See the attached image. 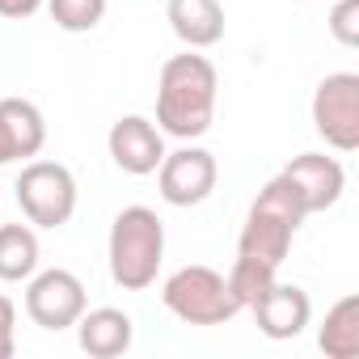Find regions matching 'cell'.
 <instances>
[{"label":"cell","mask_w":359,"mask_h":359,"mask_svg":"<svg viewBox=\"0 0 359 359\" xmlns=\"http://www.w3.org/2000/svg\"><path fill=\"white\" fill-rule=\"evenodd\" d=\"M229 279V287H233V296H237V304L241 309H250L275 279H279V271L275 266H266V262H254V258H241L237 254V262H233V271L224 275Z\"/></svg>","instance_id":"ac0fdd59"},{"label":"cell","mask_w":359,"mask_h":359,"mask_svg":"<svg viewBox=\"0 0 359 359\" xmlns=\"http://www.w3.org/2000/svg\"><path fill=\"white\" fill-rule=\"evenodd\" d=\"M216 97H220V72L208 55L182 51L169 55L156 76V127L173 140H199L216 123Z\"/></svg>","instance_id":"6da1fadb"},{"label":"cell","mask_w":359,"mask_h":359,"mask_svg":"<svg viewBox=\"0 0 359 359\" xmlns=\"http://www.w3.org/2000/svg\"><path fill=\"white\" fill-rule=\"evenodd\" d=\"M330 34L342 47H359V0H330Z\"/></svg>","instance_id":"d6986e66"},{"label":"cell","mask_w":359,"mask_h":359,"mask_svg":"<svg viewBox=\"0 0 359 359\" xmlns=\"http://www.w3.org/2000/svg\"><path fill=\"white\" fill-rule=\"evenodd\" d=\"M313 131L334 152L359 148V76L355 72H330L313 93Z\"/></svg>","instance_id":"52a82bcc"},{"label":"cell","mask_w":359,"mask_h":359,"mask_svg":"<svg viewBox=\"0 0 359 359\" xmlns=\"http://www.w3.org/2000/svg\"><path fill=\"white\" fill-rule=\"evenodd\" d=\"M161 300L177 321H187V325H224V321H233L241 313L229 279L220 271H212V266H199V262L177 266L165 279Z\"/></svg>","instance_id":"277c9868"},{"label":"cell","mask_w":359,"mask_h":359,"mask_svg":"<svg viewBox=\"0 0 359 359\" xmlns=\"http://www.w3.org/2000/svg\"><path fill=\"white\" fill-rule=\"evenodd\" d=\"M106 258H110V279L123 292L152 287L156 275H161V262H165V224H161V216L144 203L123 208L110 224Z\"/></svg>","instance_id":"3957f363"},{"label":"cell","mask_w":359,"mask_h":359,"mask_svg":"<svg viewBox=\"0 0 359 359\" xmlns=\"http://www.w3.org/2000/svg\"><path fill=\"white\" fill-rule=\"evenodd\" d=\"M64 34H89L106 18V0H47L43 5Z\"/></svg>","instance_id":"e0dca14e"},{"label":"cell","mask_w":359,"mask_h":359,"mask_svg":"<svg viewBox=\"0 0 359 359\" xmlns=\"http://www.w3.org/2000/svg\"><path fill=\"white\" fill-rule=\"evenodd\" d=\"M13 191L22 216L34 229H64L76 212V177L60 161H26Z\"/></svg>","instance_id":"5b68a950"},{"label":"cell","mask_w":359,"mask_h":359,"mask_svg":"<svg viewBox=\"0 0 359 359\" xmlns=\"http://www.w3.org/2000/svg\"><path fill=\"white\" fill-rule=\"evenodd\" d=\"M39 258L34 224H0V283H26L39 271Z\"/></svg>","instance_id":"9a60e30c"},{"label":"cell","mask_w":359,"mask_h":359,"mask_svg":"<svg viewBox=\"0 0 359 359\" xmlns=\"http://www.w3.org/2000/svg\"><path fill=\"white\" fill-rule=\"evenodd\" d=\"M13 351H18V309L0 292V359H13Z\"/></svg>","instance_id":"ffe728a7"},{"label":"cell","mask_w":359,"mask_h":359,"mask_svg":"<svg viewBox=\"0 0 359 359\" xmlns=\"http://www.w3.org/2000/svg\"><path fill=\"white\" fill-rule=\"evenodd\" d=\"M85 309H89V296H85L81 275L51 266V271H34L26 279V317L34 325L60 334V330H72Z\"/></svg>","instance_id":"ba28073f"},{"label":"cell","mask_w":359,"mask_h":359,"mask_svg":"<svg viewBox=\"0 0 359 359\" xmlns=\"http://www.w3.org/2000/svg\"><path fill=\"white\" fill-rule=\"evenodd\" d=\"M250 313H254V321H258V330H262L266 338L287 342V338L304 334V325L313 321V300H309L304 287L279 283V279H275V283L250 304Z\"/></svg>","instance_id":"8fae6325"},{"label":"cell","mask_w":359,"mask_h":359,"mask_svg":"<svg viewBox=\"0 0 359 359\" xmlns=\"http://www.w3.org/2000/svg\"><path fill=\"white\" fill-rule=\"evenodd\" d=\"M47 144V118L30 97H0V169L34 161Z\"/></svg>","instance_id":"7c38bea8"},{"label":"cell","mask_w":359,"mask_h":359,"mask_svg":"<svg viewBox=\"0 0 359 359\" xmlns=\"http://www.w3.org/2000/svg\"><path fill=\"white\" fill-rule=\"evenodd\" d=\"M43 5H47V0H0V18H9V22H26V18H34Z\"/></svg>","instance_id":"44dd1931"},{"label":"cell","mask_w":359,"mask_h":359,"mask_svg":"<svg viewBox=\"0 0 359 359\" xmlns=\"http://www.w3.org/2000/svg\"><path fill=\"white\" fill-rule=\"evenodd\" d=\"M216 182H220L216 156L191 140L182 148L165 152V161L156 165V191L169 208H199L203 199H212Z\"/></svg>","instance_id":"8992f818"},{"label":"cell","mask_w":359,"mask_h":359,"mask_svg":"<svg viewBox=\"0 0 359 359\" xmlns=\"http://www.w3.org/2000/svg\"><path fill=\"white\" fill-rule=\"evenodd\" d=\"M283 177L292 182V191H296V199L304 203L309 216L330 212L342 199V191H346V169H342V161L338 156H325V152H300V156H292L283 165Z\"/></svg>","instance_id":"30bf717a"},{"label":"cell","mask_w":359,"mask_h":359,"mask_svg":"<svg viewBox=\"0 0 359 359\" xmlns=\"http://www.w3.org/2000/svg\"><path fill=\"white\" fill-rule=\"evenodd\" d=\"M76 342H81V351L93 355V359H118V355H127L131 342H135V321H131V313L110 309V304L85 309V313L76 317Z\"/></svg>","instance_id":"4fadbf2b"},{"label":"cell","mask_w":359,"mask_h":359,"mask_svg":"<svg viewBox=\"0 0 359 359\" xmlns=\"http://www.w3.org/2000/svg\"><path fill=\"white\" fill-rule=\"evenodd\" d=\"M106 148H110V161L123 169V173H131V177H148V173H156V165L165 161V131L152 123V118H144V114H123V118H114V127H110V135H106Z\"/></svg>","instance_id":"9c48e42d"},{"label":"cell","mask_w":359,"mask_h":359,"mask_svg":"<svg viewBox=\"0 0 359 359\" xmlns=\"http://www.w3.org/2000/svg\"><path fill=\"white\" fill-rule=\"evenodd\" d=\"M165 22L177 34V43H187L191 51H208L224 39V5L220 0H169Z\"/></svg>","instance_id":"5bb4252c"},{"label":"cell","mask_w":359,"mask_h":359,"mask_svg":"<svg viewBox=\"0 0 359 359\" xmlns=\"http://www.w3.org/2000/svg\"><path fill=\"white\" fill-rule=\"evenodd\" d=\"M317 346L330 355V359H355L359 355V296H342L321 330H317Z\"/></svg>","instance_id":"2e32d148"},{"label":"cell","mask_w":359,"mask_h":359,"mask_svg":"<svg viewBox=\"0 0 359 359\" xmlns=\"http://www.w3.org/2000/svg\"><path fill=\"white\" fill-rule=\"evenodd\" d=\"M309 220L304 203L296 199L292 182L279 173L258 191V199L250 203L245 212V224H241V237H237V254L241 258H254V262H266V266H283L300 224Z\"/></svg>","instance_id":"7a4b0ae2"}]
</instances>
